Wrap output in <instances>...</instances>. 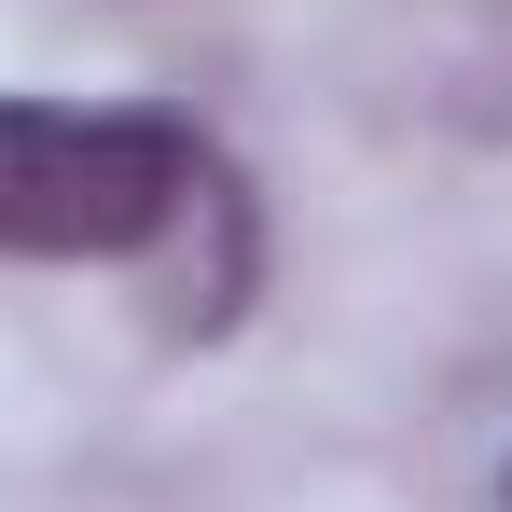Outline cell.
Returning a JSON list of instances; mask_svg holds the SVG:
<instances>
[{"label":"cell","mask_w":512,"mask_h":512,"mask_svg":"<svg viewBox=\"0 0 512 512\" xmlns=\"http://www.w3.org/2000/svg\"><path fill=\"white\" fill-rule=\"evenodd\" d=\"M222 208V153L153 97H0V263H153Z\"/></svg>","instance_id":"6da1fadb"}]
</instances>
